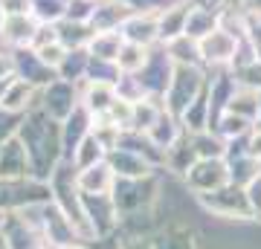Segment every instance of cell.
I'll use <instances>...</instances> for the list:
<instances>
[{"label":"cell","mask_w":261,"mask_h":249,"mask_svg":"<svg viewBox=\"0 0 261 249\" xmlns=\"http://www.w3.org/2000/svg\"><path fill=\"white\" fill-rule=\"evenodd\" d=\"M67 9L64 0H32V18L38 23H58L67 18Z\"/></svg>","instance_id":"2e32d148"},{"label":"cell","mask_w":261,"mask_h":249,"mask_svg":"<svg viewBox=\"0 0 261 249\" xmlns=\"http://www.w3.org/2000/svg\"><path fill=\"white\" fill-rule=\"evenodd\" d=\"M116 171V177L122 180H142V177L151 174V165L142 159V154L137 151H128V148H116L111 151V159H108Z\"/></svg>","instance_id":"9c48e42d"},{"label":"cell","mask_w":261,"mask_h":249,"mask_svg":"<svg viewBox=\"0 0 261 249\" xmlns=\"http://www.w3.org/2000/svg\"><path fill=\"white\" fill-rule=\"evenodd\" d=\"M241 12L252 20H261V0H241Z\"/></svg>","instance_id":"7402d4cb"},{"label":"cell","mask_w":261,"mask_h":249,"mask_svg":"<svg viewBox=\"0 0 261 249\" xmlns=\"http://www.w3.org/2000/svg\"><path fill=\"white\" fill-rule=\"evenodd\" d=\"M122 38L128 44H140V46H151L154 41H160V15L157 12H145V15H130L122 23Z\"/></svg>","instance_id":"8992f818"},{"label":"cell","mask_w":261,"mask_h":249,"mask_svg":"<svg viewBox=\"0 0 261 249\" xmlns=\"http://www.w3.org/2000/svg\"><path fill=\"white\" fill-rule=\"evenodd\" d=\"M232 177H229V165L224 159H197L195 165L186 171V183L195 188L197 194H209L224 188Z\"/></svg>","instance_id":"277c9868"},{"label":"cell","mask_w":261,"mask_h":249,"mask_svg":"<svg viewBox=\"0 0 261 249\" xmlns=\"http://www.w3.org/2000/svg\"><path fill=\"white\" fill-rule=\"evenodd\" d=\"M3 23H6V12H3V3H0V29H3Z\"/></svg>","instance_id":"cb8c5ba5"},{"label":"cell","mask_w":261,"mask_h":249,"mask_svg":"<svg viewBox=\"0 0 261 249\" xmlns=\"http://www.w3.org/2000/svg\"><path fill=\"white\" fill-rule=\"evenodd\" d=\"M189 15H192V6H186V3H177V6L163 9L160 12V38L168 44V41H174V38L186 35Z\"/></svg>","instance_id":"30bf717a"},{"label":"cell","mask_w":261,"mask_h":249,"mask_svg":"<svg viewBox=\"0 0 261 249\" xmlns=\"http://www.w3.org/2000/svg\"><path fill=\"white\" fill-rule=\"evenodd\" d=\"M6 18L9 15H32V0H0Z\"/></svg>","instance_id":"d6986e66"},{"label":"cell","mask_w":261,"mask_h":249,"mask_svg":"<svg viewBox=\"0 0 261 249\" xmlns=\"http://www.w3.org/2000/svg\"><path fill=\"white\" fill-rule=\"evenodd\" d=\"M122 46H125V38H122L119 29H116V32H96V35L90 38V44H87V52H90V58L113 61V64H116Z\"/></svg>","instance_id":"8fae6325"},{"label":"cell","mask_w":261,"mask_h":249,"mask_svg":"<svg viewBox=\"0 0 261 249\" xmlns=\"http://www.w3.org/2000/svg\"><path fill=\"white\" fill-rule=\"evenodd\" d=\"M0 249H9V240L6 238H0Z\"/></svg>","instance_id":"d4e9b609"},{"label":"cell","mask_w":261,"mask_h":249,"mask_svg":"<svg viewBox=\"0 0 261 249\" xmlns=\"http://www.w3.org/2000/svg\"><path fill=\"white\" fill-rule=\"evenodd\" d=\"M200 78L203 75H200L197 67H183V64L174 67V78L166 90V102H171L168 104L171 116H177V113L183 116V110L200 96Z\"/></svg>","instance_id":"7a4b0ae2"},{"label":"cell","mask_w":261,"mask_h":249,"mask_svg":"<svg viewBox=\"0 0 261 249\" xmlns=\"http://www.w3.org/2000/svg\"><path fill=\"white\" fill-rule=\"evenodd\" d=\"M70 249H82V246H70Z\"/></svg>","instance_id":"484cf974"},{"label":"cell","mask_w":261,"mask_h":249,"mask_svg":"<svg viewBox=\"0 0 261 249\" xmlns=\"http://www.w3.org/2000/svg\"><path fill=\"white\" fill-rule=\"evenodd\" d=\"M75 183H79L82 194H111L116 185V171L111 162H96L90 168H82L75 174Z\"/></svg>","instance_id":"52a82bcc"},{"label":"cell","mask_w":261,"mask_h":249,"mask_svg":"<svg viewBox=\"0 0 261 249\" xmlns=\"http://www.w3.org/2000/svg\"><path fill=\"white\" fill-rule=\"evenodd\" d=\"M232 78L241 84V87H247V90L261 93V61H252V64H247V67H238Z\"/></svg>","instance_id":"ac0fdd59"},{"label":"cell","mask_w":261,"mask_h":249,"mask_svg":"<svg viewBox=\"0 0 261 249\" xmlns=\"http://www.w3.org/2000/svg\"><path fill=\"white\" fill-rule=\"evenodd\" d=\"M105 157H108V148H105L102 142L93 136V130H90V133L79 142V148L73 151V165L82 171V168H90V165H96V162H105Z\"/></svg>","instance_id":"5bb4252c"},{"label":"cell","mask_w":261,"mask_h":249,"mask_svg":"<svg viewBox=\"0 0 261 249\" xmlns=\"http://www.w3.org/2000/svg\"><path fill=\"white\" fill-rule=\"evenodd\" d=\"M32 99H35L32 81H27V78L15 75V81L9 84V90H6L3 102H0V110H6V113H20V110H27L29 104H32Z\"/></svg>","instance_id":"4fadbf2b"},{"label":"cell","mask_w":261,"mask_h":249,"mask_svg":"<svg viewBox=\"0 0 261 249\" xmlns=\"http://www.w3.org/2000/svg\"><path fill=\"white\" fill-rule=\"evenodd\" d=\"M122 249H154V246H151L148 240H130V243H125Z\"/></svg>","instance_id":"603a6c76"},{"label":"cell","mask_w":261,"mask_h":249,"mask_svg":"<svg viewBox=\"0 0 261 249\" xmlns=\"http://www.w3.org/2000/svg\"><path fill=\"white\" fill-rule=\"evenodd\" d=\"M32 171V159H29V151L23 145V139L18 133H12L0 142V180L3 183H15V180H23Z\"/></svg>","instance_id":"3957f363"},{"label":"cell","mask_w":261,"mask_h":249,"mask_svg":"<svg viewBox=\"0 0 261 249\" xmlns=\"http://www.w3.org/2000/svg\"><path fill=\"white\" fill-rule=\"evenodd\" d=\"M197 44H200V58H203V61H209V64H232L241 41L235 35H229L226 29L218 26L215 32L200 38Z\"/></svg>","instance_id":"5b68a950"},{"label":"cell","mask_w":261,"mask_h":249,"mask_svg":"<svg viewBox=\"0 0 261 249\" xmlns=\"http://www.w3.org/2000/svg\"><path fill=\"white\" fill-rule=\"evenodd\" d=\"M38 23L32 15H9L6 18V23H3V29H0V41L9 46H32V41H35V32H38Z\"/></svg>","instance_id":"ba28073f"},{"label":"cell","mask_w":261,"mask_h":249,"mask_svg":"<svg viewBox=\"0 0 261 249\" xmlns=\"http://www.w3.org/2000/svg\"><path fill=\"white\" fill-rule=\"evenodd\" d=\"M200 203L209 209L212 214L218 217H252V206H250V197L244 191L241 185H229L226 183L224 188L218 191H209V194H197Z\"/></svg>","instance_id":"6da1fadb"},{"label":"cell","mask_w":261,"mask_h":249,"mask_svg":"<svg viewBox=\"0 0 261 249\" xmlns=\"http://www.w3.org/2000/svg\"><path fill=\"white\" fill-rule=\"evenodd\" d=\"M226 110L235 113V116H244V119L255 122L261 116V93L247 90V87L232 90L229 93V99H226Z\"/></svg>","instance_id":"7c38bea8"},{"label":"cell","mask_w":261,"mask_h":249,"mask_svg":"<svg viewBox=\"0 0 261 249\" xmlns=\"http://www.w3.org/2000/svg\"><path fill=\"white\" fill-rule=\"evenodd\" d=\"M247 197H250V206H252V214L261 217V174L247 185Z\"/></svg>","instance_id":"ffe728a7"},{"label":"cell","mask_w":261,"mask_h":249,"mask_svg":"<svg viewBox=\"0 0 261 249\" xmlns=\"http://www.w3.org/2000/svg\"><path fill=\"white\" fill-rule=\"evenodd\" d=\"M247 154L255 159H261V128H255L250 133V142H247Z\"/></svg>","instance_id":"44dd1931"},{"label":"cell","mask_w":261,"mask_h":249,"mask_svg":"<svg viewBox=\"0 0 261 249\" xmlns=\"http://www.w3.org/2000/svg\"><path fill=\"white\" fill-rule=\"evenodd\" d=\"M148 64V46H140V44H128L122 46L119 58H116V67L119 73H128V75H137L142 73V67Z\"/></svg>","instance_id":"9a60e30c"},{"label":"cell","mask_w":261,"mask_h":249,"mask_svg":"<svg viewBox=\"0 0 261 249\" xmlns=\"http://www.w3.org/2000/svg\"><path fill=\"white\" fill-rule=\"evenodd\" d=\"M215 29H218V18H215L212 12L192 6V15H189V23H186V35L200 41V38H206L209 32H215Z\"/></svg>","instance_id":"e0dca14e"}]
</instances>
